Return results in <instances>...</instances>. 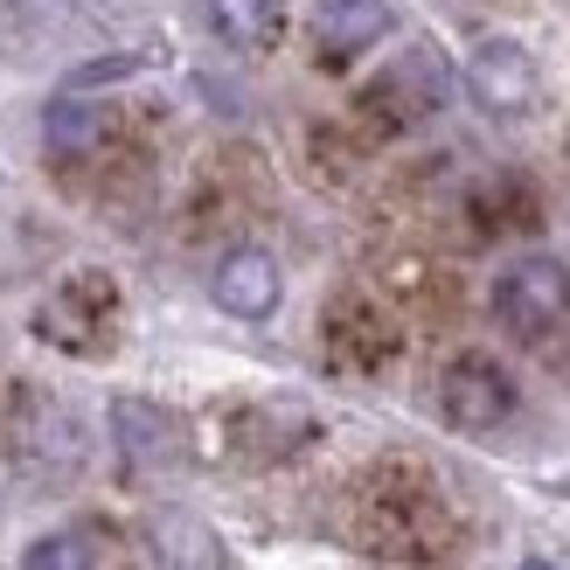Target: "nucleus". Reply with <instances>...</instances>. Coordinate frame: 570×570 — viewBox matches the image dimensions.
Segmentation results:
<instances>
[{
    "mask_svg": "<svg viewBox=\"0 0 570 570\" xmlns=\"http://www.w3.org/2000/svg\"><path fill=\"white\" fill-rule=\"evenodd\" d=\"M21 570H91V543L70 535V529H56V535H42V543H28Z\"/></svg>",
    "mask_w": 570,
    "mask_h": 570,
    "instance_id": "obj_13",
    "label": "nucleus"
},
{
    "mask_svg": "<svg viewBox=\"0 0 570 570\" xmlns=\"http://www.w3.org/2000/svg\"><path fill=\"white\" fill-rule=\"evenodd\" d=\"M445 98H452V70L439 63L432 49H411V56H396V63L362 91V111H368L383 132H404V126H417V119H432Z\"/></svg>",
    "mask_w": 570,
    "mask_h": 570,
    "instance_id": "obj_3",
    "label": "nucleus"
},
{
    "mask_svg": "<svg viewBox=\"0 0 570 570\" xmlns=\"http://www.w3.org/2000/svg\"><path fill=\"white\" fill-rule=\"evenodd\" d=\"M209 293H216V306L230 313V321H272V313H278V293H285L278 258H272V250H258V244H237L230 258L216 265Z\"/></svg>",
    "mask_w": 570,
    "mask_h": 570,
    "instance_id": "obj_6",
    "label": "nucleus"
},
{
    "mask_svg": "<svg viewBox=\"0 0 570 570\" xmlns=\"http://www.w3.org/2000/svg\"><path fill=\"white\" fill-rule=\"evenodd\" d=\"M139 70V56H105V63H83V70H70L63 77V91H98V83H111V77H132Z\"/></svg>",
    "mask_w": 570,
    "mask_h": 570,
    "instance_id": "obj_14",
    "label": "nucleus"
},
{
    "mask_svg": "<svg viewBox=\"0 0 570 570\" xmlns=\"http://www.w3.org/2000/svg\"><path fill=\"white\" fill-rule=\"evenodd\" d=\"M390 28H396L390 0H313V49H321L327 63H355Z\"/></svg>",
    "mask_w": 570,
    "mask_h": 570,
    "instance_id": "obj_8",
    "label": "nucleus"
},
{
    "mask_svg": "<svg viewBox=\"0 0 570 570\" xmlns=\"http://www.w3.org/2000/svg\"><path fill=\"white\" fill-rule=\"evenodd\" d=\"M529 570H543V563H529Z\"/></svg>",
    "mask_w": 570,
    "mask_h": 570,
    "instance_id": "obj_15",
    "label": "nucleus"
},
{
    "mask_svg": "<svg viewBox=\"0 0 570 570\" xmlns=\"http://www.w3.org/2000/svg\"><path fill=\"white\" fill-rule=\"evenodd\" d=\"M488 306H494V321L515 341L557 334L570 321V272H563V258H550V250H522L515 265H501Z\"/></svg>",
    "mask_w": 570,
    "mask_h": 570,
    "instance_id": "obj_1",
    "label": "nucleus"
},
{
    "mask_svg": "<svg viewBox=\"0 0 570 570\" xmlns=\"http://www.w3.org/2000/svg\"><path fill=\"white\" fill-rule=\"evenodd\" d=\"M209 28L230 49H272L285 28V0H209Z\"/></svg>",
    "mask_w": 570,
    "mask_h": 570,
    "instance_id": "obj_12",
    "label": "nucleus"
},
{
    "mask_svg": "<svg viewBox=\"0 0 570 570\" xmlns=\"http://www.w3.org/2000/svg\"><path fill=\"white\" fill-rule=\"evenodd\" d=\"M147 543H154V563H160V570H223L216 535L195 522V515H154Z\"/></svg>",
    "mask_w": 570,
    "mask_h": 570,
    "instance_id": "obj_11",
    "label": "nucleus"
},
{
    "mask_svg": "<svg viewBox=\"0 0 570 570\" xmlns=\"http://www.w3.org/2000/svg\"><path fill=\"white\" fill-rule=\"evenodd\" d=\"M111 439H119V460L132 473H167L181 460V424L160 404H147V396H119L111 404Z\"/></svg>",
    "mask_w": 570,
    "mask_h": 570,
    "instance_id": "obj_7",
    "label": "nucleus"
},
{
    "mask_svg": "<svg viewBox=\"0 0 570 570\" xmlns=\"http://www.w3.org/2000/svg\"><path fill=\"white\" fill-rule=\"evenodd\" d=\"M466 91H473V105L488 111V119H522L535 105V56L522 42H508V36L480 42L466 56Z\"/></svg>",
    "mask_w": 570,
    "mask_h": 570,
    "instance_id": "obj_5",
    "label": "nucleus"
},
{
    "mask_svg": "<svg viewBox=\"0 0 570 570\" xmlns=\"http://www.w3.org/2000/svg\"><path fill=\"white\" fill-rule=\"evenodd\" d=\"M396 348V327H390V313L383 306H368V299H341L327 313V355L341 368H383Z\"/></svg>",
    "mask_w": 570,
    "mask_h": 570,
    "instance_id": "obj_9",
    "label": "nucleus"
},
{
    "mask_svg": "<svg viewBox=\"0 0 570 570\" xmlns=\"http://www.w3.org/2000/svg\"><path fill=\"white\" fill-rule=\"evenodd\" d=\"M111 321H119V293H111V278L105 272H77L63 293L36 313V334L56 341V348H70V355H91V348L111 341Z\"/></svg>",
    "mask_w": 570,
    "mask_h": 570,
    "instance_id": "obj_4",
    "label": "nucleus"
},
{
    "mask_svg": "<svg viewBox=\"0 0 570 570\" xmlns=\"http://www.w3.org/2000/svg\"><path fill=\"white\" fill-rule=\"evenodd\" d=\"M515 376L494 362V355H452L445 362V376H439V417L452 424V432H473V439H488L501 432L508 417H515Z\"/></svg>",
    "mask_w": 570,
    "mask_h": 570,
    "instance_id": "obj_2",
    "label": "nucleus"
},
{
    "mask_svg": "<svg viewBox=\"0 0 570 570\" xmlns=\"http://www.w3.org/2000/svg\"><path fill=\"white\" fill-rule=\"evenodd\" d=\"M42 139L56 160H83L105 147V105H91L83 91H63L49 111H42Z\"/></svg>",
    "mask_w": 570,
    "mask_h": 570,
    "instance_id": "obj_10",
    "label": "nucleus"
}]
</instances>
